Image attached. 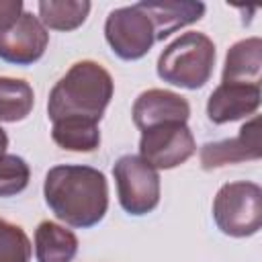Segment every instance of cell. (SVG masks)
I'll list each match as a JSON object with an SVG mask.
<instances>
[{"mask_svg":"<svg viewBox=\"0 0 262 262\" xmlns=\"http://www.w3.org/2000/svg\"><path fill=\"white\" fill-rule=\"evenodd\" d=\"M43 196L59 221L70 227L88 229L106 215L108 182L106 176L92 166L61 164L45 174Z\"/></svg>","mask_w":262,"mask_h":262,"instance_id":"cell-1","label":"cell"},{"mask_svg":"<svg viewBox=\"0 0 262 262\" xmlns=\"http://www.w3.org/2000/svg\"><path fill=\"white\" fill-rule=\"evenodd\" d=\"M115 92L108 70L98 61H76L49 92L47 117L51 123L59 119H88L100 123Z\"/></svg>","mask_w":262,"mask_h":262,"instance_id":"cell-2","label":"cell"},{"mask_svg":"<svg viewBox=\"0 0 262 262\" xmlns=\"http://www.w3.org/2000/svg\"><path fill=\"white\" fill-rule=\"evenodd\" d=\"M215 57V43L205 33L188 31L166 45L158 57L156 72L160 80L172 86L199 90L211 80Z\"/></svg>","mask_w":262,"mask_h":262,"instance_id":"cell-3","label":"cell"},{"mask_svg":"<svg viewBox=\"0 0 262 262\" xmlns=\"http://www.w3.org/2000/svg\"><path fill=\"white\" fill-rule=\"evenodd\" d=\"M213 219L229 237H250L262 227V188L250 180L223 184L213 199Z\"/></svg>","mask_w":262,"mask_h":262,"instance_id":"cell-4","label":"cell"},{"mask_svg":"<svg viewBox=\"0 0 262 262\" xmlns=\"http://www.w3.org/2000/svg\"><path fill=\"white\" fill-rule=\"evenodd\" d=\"M121 207L135 217L151 213L160 205V174L139 156H121L113 166Z\"/></svg>","mask_w":262,"mask_h":262,"instance_id":"cell-5","label":"cell"},{"mask_svg":"<svg viewBox=\"0 0 262 262\" xmlns=\"http://www.w3.org/2000/svg\"><path fill=\"white\" fill-rule=\"evenodd\" d=\"M104 37L113 53L125 61L141 59L156 43L154 25L139 4L111 10L104 23Z\"/></svg>","mask_w":262,"mask_h":262,"instance_id":"cell-6","label":"cell"},{"mask_svg":"<svg viewBox=\"0 0 262 262\" xmlns=\"http://www.w3.org/2000/svg\"><path fill=\"white\" fill-rule=\"evenodd\" d=\"M196 151L192 131L186 123H164L141 131L139 158L156 170H172Z\"/></svg>","mask_w":262,"mask_h":262,"instance_id":"cell-7","label":"cell"},{"mask_svg":"<svg viewBox=\"0 0 262 262\" xmlns=\"http://www.w3.org/2000/svg\"><path fill=\"white\" fill-rule=\"evenodd\" d=\"M49 45V33L33 12H23L20 18L0 33V59L14 66H31L39 61Z\"/></svg>","mask_w":262,"mask_h":262,"instance_id":"cell-8","label":"cell"},{"mask_svg":"<svg viewBox=\"0 0 262 262\" xmlns=\"http://www.w3.org/2000/svg\"><path fill=\"white\" fill-rule=\"evenodd\" d=\"M131 115L135 127L145 131L164 123H186L190 117V104L182 94L164 88H149L135 98Z\"/></svg>","mask_w":262,"mask_h":262,"instance_id":"cell-9","label":"cell"},{"mask_svg":"<svg viewBox=\"0 0 262 262\" xmlns=\"http://www.w3.org/2000/svg\"><path fill=\"white\" fill-rule=\"evenodd\" d=\"M262 154L260 149V119L252 117L239 133L231 139L223 141H209L201 147V166L205 170H215L227 164H237L246 160H258Z\"/></svg>","mask_w":262,"mask_h":262,"instance_id":"cell-10","label":"cell"},{"mask_svg":"<svg viewBox=\"0 0 262 262\" xmlns=\"http://www.w3.org/2000/svg\"><path fill=\"white\" fill-rule=\"evenodd\" d=\"M258 106H260V86L221 82L207 100V117L215 125H225L256 115Z\"/></svg>","mask_w":262,"mask_h":262,"instance_id":"cell-11","label":"cell"},{"mask_svg":"<svg viewBox=\"0 0 262 262\" xmlns=\"http://www.w3.org/2000/svg\"><path fill=\"white\" fill-rule=\"evenodd\" d=\"M260 70H262V41L260 37H248L233 43L227 49L221 82L260 86Z\"/></svg>","mask_w":262,"mask_h":262,"instance_id":"cell-12","label":"cell"},{"mask_svg":"<svg viewBox=\"0 0 262 262\" xmlns=\"http://www.w3.org/2000/svg\"><path fill=\"white\" fill-rule=\"evenodd\" d=\"M141 10L149 16L156 33V41H162L176 33L178 29L192 25L203 18L205 4L203 2H137Z\"/></svg>","mask_w":262,"mask_h":262,"instance_id":"cell-13","label":"cell"},{"mask_svg":"<svg viewBox=\"0 0 262 262\" xmlns=\"http://www.w3.org/2000/svg\"><path fill=\"white\" fill-rule=\"evenodd\" d=\"M78 254V237L74 231L53 223L41 221L35 229L37 262H72Z\"/></svg>","mask_w":262,"mask_h":262,"instance_id":"cell-14","label":"cell"},{"mask_svg":"<svg viewBox=\"0 0 262 262\" xmlns=\"http://www.w3.org/2000/svg\"><path fill=\"white\" fill-rule=\"evenodd\" d=\"M92 4L88 0H41L37 4L39 20L51 31H74L84 25Z\"/></svg>","mask_w":262,"mask_h":262,"instance_id":"cell-15","label":"cell"},{"mask_svg":"<svg viewBox=\"0 0 262 262\" xmlns=\"http://www.w3.org/2000/svg\"><path fill=\"white\" fill-rule=\"evenodd\" d=\"M53 141L68 151H94L100 145L98 123L88 119H59L51 127Z\"/></svg>","mask_w":262,"mask_h":262,"instance_id":"cell-16","label":"cell"},{"mask_svg":"<svg viewBox=\"0 0 262 262\" xmlns=\"http://www.w3.org/2000/svg\"><path fill=\"white\" fill-rule=\"evenodd\" d=\"M35 106V92L29 82L20 78L0 76V121L16 123L31 115Z\"/></svg>","mask_w":262,"mask_h":262,"instance_id":"cell-17","label":"cell"},{"mask_svg":"<svg viewBox=\"0 0 262 262\" xmlns=\"http://www.w3.org/2000/svg\"><path fill=\"white\" fill-rule=\"evenodd\" d=\"M31 168L16 154L0 156V199L14 196L29 186Z\"/></svg>","mask_w":262,"mask_h":262,"instance_id":"cell-18","label":"cell"},{"mask_svg":"<svg viewBox=\"0 0 262 262\" xmlns=\"http://www.w3.org/2000/svg\"><path fill=\"white\" fill-rule=\"evenodd\" d=\"M31 239L20 225L0 219V262H29Z\"/></svg>","mask_w":262,"mask_h":262,"instance_id":"cell-19","label":"cell"},{"mask_svg":"<svg viewBox=\"0 0 262 262\" xmlns=\"http://www.w3.org/2000/svg\"><path fill=\"white\" fill-rule=\"evenodd\" d=\"M23 12V0H0V33L8 31Z\"/></svg>","mask_w":262,"mask_h":262,"instance_id":"cell-20","label":"cell"},{"mask_svg":"<svg viewBox=\"0 0 262 262\" xmlns=\"http://www.w3.org/2000/svg\"><path fill=\"white\" fill-rule=\"evenodd\" d=\"M6 147H8V135H6V131L0 127V156L6 154Z\"/></svg>","mask_w":262,"mask_h":262,"instance_id":"cell-21","label":"cell"}]
</instances>
